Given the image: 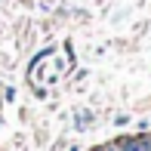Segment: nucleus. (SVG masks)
<instances>
[{"instance_id": "nucleus-1", "label": "nucleus", "mask_w": 151, "mask_h": 151, "mask_svg": "<svg viewBox=\"0 0 151 151\" xmlns=\"http://www.w3.org/2000/svg\"><path fill=\"white\" fill-rule=\"evenodd\" d=\"M117 145H120V151H148V139L145 136H127Z\"/></svg>"}, {"instance_id": "nucleus-3", "label": "nucleus", "mask_w": 151, "mask_h": 151, "mask_svg": "<svg viewBox=\"0 0 151 151\" xmlns=\"http://www.w3.org/2000/svg\"><path fill=\"white\" fill-rule=\"evenodd\" d=\"M96 151H120V145H117V142H111V145H99Z\"/></svg>"}, {"instance_id": "nucleus-2", "label": "nucleus", "mask_w": 151, "mask_h": 151, "mask_svg": "<svg viewBox=\"0 0 151 151\" xmlns=\"http://www.w3.org/2000/svg\"><path fill=\"white\" fill-rule=\"evenodd\" d=\"M74 120H77V127H86V123L93 120V114H90V111H77V117H74Z\"/></svg>"}, {"instance_id": "nucleus-5", "label": "nucleus", "mask_w": 151, "mask_h": 151, "mask_svg": "<svg viewBox=\"0 0 151 151\" xmlns=\"http://www.w3.org/2000/svg\"><path fill=\"white\" fill-rule=\"evenodd\" d=\"M93 151H96V148H93Z\"/></svg>"}, {"instance_id": "nucleus-4", "label": "nucleus", "mask_w": 151, "mask_h": 151, "mask_svg": "<svg viewBox=\"0 0 151 151\" xmlns=\"http://www.w3.org/2000/svg\"><path fill=\"white\" fill-rule=\"evenodd\" d=\"M145 139H148V151H151V136H145Z\"/></svg>"}]
</instances>
